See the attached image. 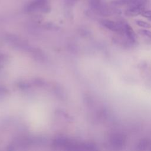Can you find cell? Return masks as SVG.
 Masks as SVG:
<instances>
[{
    "label": "cell",
    "instance_id": "30bf717a",
    "mask_svg": "<svg viewBox=\"0 0 151 151\" xmlns=\"http://www.w3.org/2000/svg\"><path fill=\"white\" fill-rule=\"evenodd\" d=\"M141 15L145 18H151V10H147V11H143Z\"/></svg>",
    "mask_w": 151,
    "mask_h": 151
},
{
    "label": "cell",
    "instance_id": "3957f363",
    "mask_svg": "<svg viewBox=\"0 0 151 151\" xmlns=\"http://www.w3.org/2000/svg\"><path fill=\"white\" fill-rule=\"evenodd\" d=\"M125 141L124 137L120 134H115L111 137V143L116 147L123 146Z\"/></svg>",
    "mask_w": 151,
    "mask_h": 151
},
{
    "label": "cell",
    "instance_id": "9c48e42d",
    "mask_svg": "<svg viewBox=\"0 0 151 151\" xmlns=\"http://www.w3.org/2000/svg\"><path fill=\"white\" fill-rule=\"evenodd\" d=\"M139 32L141 35L151 38V31H149L147 29H140L139 31Z\"/></svg>",
    "mask_w": 151,
    "mask_h": 151
},
{
    "label": "cell",
    "instance_id": "6da1fadb",
    "mask_svg": "<svg viewBox=\"0 0 151 151\" xmlns=\"http://www.w3.org/2000/svg\"><path fill=\"white\" fill-rule=\"evenodd\" d=\"M101 24L106 28L120 34H124L123 22H114L113 21L104 19L101 21Z\"/></svg>",
    "mask_w": 151,
    "mask_h": 151
},
{
    "label": "cell",
    "instance_id": "277c9868",
    "mask_svg": "<svg viewBox=\"0 0 151 151\" xmlns=\"http://www.w3.org/2000/svg\"><path fill=\"white\" fill-rule=\"evenodd\" d=\"M47 0H33L27 6V10L28 11H34L45 5Z\"/></svg>",
    "mask_w": 151,
    "mask_h": 151
},
{
    "label": "cell",
    "instance_id": "52a82bcc",
    "mask_svg": "<svg viewBox=\"0 0 151 151\" xmlns=\"http://www.w3.org/2000/svg\"><path fill=\"white\" fill-rule=\"evenodd\" d=\"M148 144H149V142H148V140L147 139H142L138 143L137 145V148L139 149H145L147 146H148Z\"/></svg>",
    "mask_w": 151,
    "mask_h": 151
},
{
    "label": "cell",
    "instance_id": "ba28073f",
    "mask_svg": "<svg viewBox=\"0 0 151 151\" xmlns=\"http://www.w3.org/2000/svg\"><path fill=\"white\" fill-rule=\"evenodd\" d=\"M136 23L138 26H139L140 27H142V28H151V25L149 23L146 22L144 21L136 20Z\"/></svg>",
    "mask_w": 151,
    "mask_h": 151
},
{
    "label": "cell",
    "instance_id": "5b68a950",
    "mask_svg": "<svg viewBox=\"0 0 151 151\" xmlns=\"http://www.w3.org/2000/svg\"><path fill=\"white\" fill-rule=\"evenodd\" d=\"M145 10L144 7H134L127 8L125 11V14L129 17H136L141 15L142 12Z\"/></svg>",
    "mask_w": 151,
    "mask_h": 151
},
{
    "label": "cell",
    "instance_id": "8992f818",
    "mask_svg": "<svg viewBox=\"0 0 151 151\" xmlns=\"http://www.w3.org/2000/svg\"><path fill=\"white\" fill-rule=\"evenodd\" d=\"M146 0H128L127 6L128 8L144 7Z\"/></svg>",
    "mask_w": 151,
    "mask_h": 151
},
{
    "label": "cell",
    "instance_id": "7a4b0ae2",
    "mask_svg": "<svg viewBox=\"0 0 151 151\" xmlns=\"http://www.w3.org/2000/svg\"><path fill=\"white\" fill-rule=\"evenodd\" d=\"M124 34L126 35V37L129 40L132 42H134L136 40V35L132 27L128 23H124L123 25Z\"/></svg>",
    "mask_w": 151,
    "mask_h": 151
}]
</instances>
